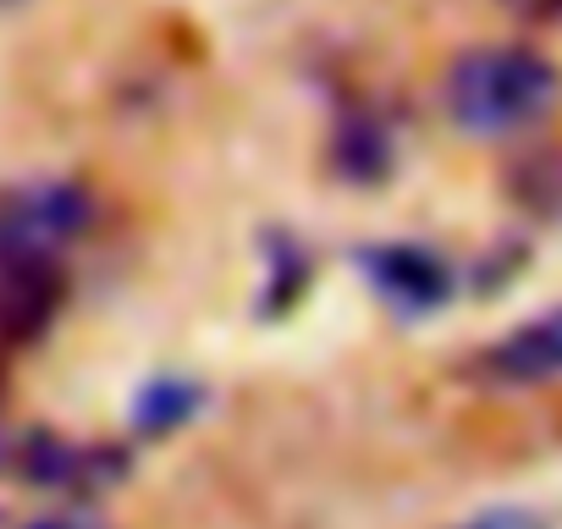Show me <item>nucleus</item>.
<instances>
[{
	"mask_svg": "<svg viewBox=\"0 0 562 529\" xmlns=\"http://www.w3.org/2000/svg\"><path fill=\"white\" fill-rule=\"evenodd\" d=\"M133 469L127 447L111 441H67L56 430H34L18 452V474L34 491H56V496H100L111 491L122 474Z\"/></svg>",
	"mask_w": 562,
	"mask_h": 529,
	"instance_id": "20e7f679",
	"label": "nucleus"
},
{
	"mask_svg": "<svg viewBox=\"0 0 562 529\" xmlns=\"http://www.w3.org/2000/svg\"><path fill=\"white\" fill-rule=\"evenodd\" d=\"M94 221V199L72 177H29L0 193V254L61 259Z\"/></svg>",
	"mask_w": 562,
	"mask_h": 529,
	"instance_id": "f03ea898",
	"label": "nucleus"
},
{
	"mask_svg": "<svg viewBox=\"0 0 562 529\" xmlns=\"http://www.w3.org/2000/svg\"><path fill=\"white\" fill-rule=\"evenodd\" d=\"M485 375H496L507 386L562 381V309H546V315L513 326L507 337H496L485 348Z\"/></svg>",
	"mask_w": 562,
	"mask_h": 529,
	"instance_id": "423d86ee",
	"label": "nucleus"
},
{
	"mask_svg": "<svg viewBox=\"0 0 562 529\" xmlns=\"http://www.w3.org/2000/svg\"><path fill=\"white\" fill-rule=\"evenodd\" d=\"M0 463H7V430H0Z\"/></svg>",
	"mask_w": 562,
	"mask_h": 529,
	"instance_id": "ddd939ff",
	"label": "nucleus"
},
{
	"mask_svg": "<svg viewBox=\"0 0 562 529\" xmlns=\"http://www.w3.org/2000/svg\"><path fill=\"white\" fill-rule=\"evenodd\" d=\"M452 529H546V518L529 513V507H485V513H474Z\"/></svg>",
	"mask_w": 562,
	"mask_h": 529,
	"instance_id": "9d476101",
	"label": "nucleus"
},
{
	"mask_svg": "<svg viewBox=\"0 0 562 529\" xmlns=\"http://www.w3.org/2000/svg\"><path fill=\"white\" fill-rule=\"evenodd\" d=\"M562 94V72L551 56L529 45H474L447 67L441 100L447 116L469 138H513L529 133Z\"/></svg>",
	"mask_w": 562,
	"mask_h": 529,
	"instance_id": "f257e3e1",
	"label": "nucleus"
},
{
	"mask_svg": "<svg viewBox=\"0 0 562 529\" xmlns=\"http://www.w3.org/2000/svg\"><path fill=\"white\" fill-rule=\"evenodd\" d=\"M29 529H111L105 518H94L89 507H61V513H45V518H34Z\"/></svg>",
	"mask_w": 562,
	"mask_h": 529,
	"instance_id": "9b49d317",
	"label": "nucleus"
},
{
	"mask_svg": "<svg viewBox=\"0 0 562 529\" xmlns=\"http://www.w3.org/2000/svg\"><path fill=\"white\" fill-rule=\"evenodd\" d=\"M67 264L45 254H0V348H34L67 309Z\"/></svg>",
	"mask_w": 562,
	"mask_h": 529,
	"instance_id": "39448f33",
	"label": "nucleus"
},
{
	"mask_svg": "<svg viewBox=\"0 0 562 529\" xmlns=\"http://www.w3.org/2000/svg\"><path fill=\"white\" fill-rule=\"evenodd\" d=\"M502 12L518 23H562V0H502Z\"/></svg>",
	"mask_w": 562,
	"mask_h": 529,
	"instance_id": "f8f14e48",
	"label": "nucleus"
},
{
	"mask_svg": "<svg viewBox=\"0 0 562 529\" xmlns=\"http://www.w3.org/2000/svg\"><path fill=\"white\" fill-rule=\"evenodd\" d=\"M392 160H397V133L392 122L375 111V105H353L342 111L337 133H331V171L342 182H359V188H375L392 177Z\"/></svg>",
	"mask_w": 562,
	"mask_h": 529,
	"instance_id": "0eeeda50",
	"label": "nucleus"
},
{
	"mask_svg": "<svg viewBox=\"0 0 562 529\" xmlns=\"http://www.w3.org/2000/svg\"><path fill=\"white\" fill-rule=\"evenodd\" d=\"M259 248H265V277H270L259 293V315H288L315 282V254L293 232H270L259 237Z\"/></svg>",
	"mask_w": 562,
	"mask_h": 529,
	"instance_id": "6e6552de",
	"label": "nucleus"
},
{
	"mask_svg": "<svg viewBox=\"0 0 562 529\" xmlns=\"http://www.w3.org/2000/svg\"><path fill=\"white\" fill-rule=\"evenodd\" d=\"M199 403H204V386H199V381L160 375V381L138 386V397H133L127 419H133V430H138V436H171V430H182V425L199 414Z\"/></svg>",
	"mask_w": 562,
	"mask_h": 529,
	"instance_id": "1a4fd4ad",
	"label": "nucleus"
},
{
	"mask_svg": "<svg viewBox=\"0 0 562 529\" xmlns=\"http://www.w3.org/2000/svg\"><path fill=\"white\" fill-rule=\"evenodd\" d=\"M359 271L375 288V299L392 315H408V320L447 309V299L458 288L452 264L425 243H370V248H359Z\"/></svg>",
	"mask_w": 562,
	"mask_h": 529,
	"instance_id": "7ed1b4c3",
	"label": "nucleus"
}]
</instances>
